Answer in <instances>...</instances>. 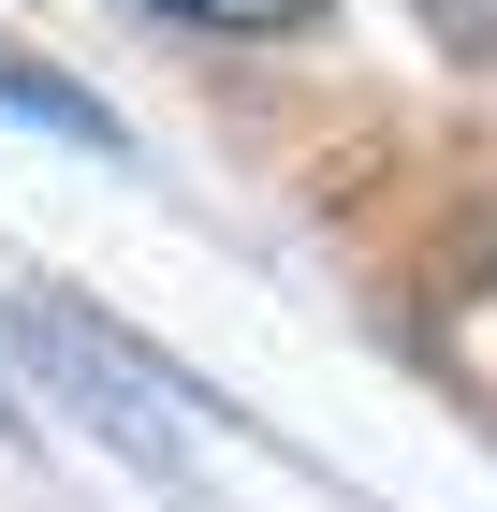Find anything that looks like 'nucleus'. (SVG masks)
Segmentation results:
<instances>
[{"label": "nucleus", "instance_id": "f257e3e1", "mask_svg": "<svg viewBox=\"0 0 497 512\" xmlns=\"http://www.w3.org/2000/svg\"><path fill=\"white\" fill-rule=\"evenodd\" d=\"M0 118H44V132H74V147H117V118L88 103L74 74H44L30 44H0Z\"/></svg>", "mask_w": 497, "mask_h": 512}, {"label": "nucleus", "instance_id": "f03ea898", "mask_svg": "<svg viewBox=\"0 0 497 512\" xmlns=\"http://www.w3.org/2000/svg\"><path fill=\"white\" fill-rule=\"evenodd\" d=\"M147 15H176V30H234V44H278V30H307L322 0H147Z\"/></svg>", "mask_w": 497, "mask_h": 512}]
</instances>
